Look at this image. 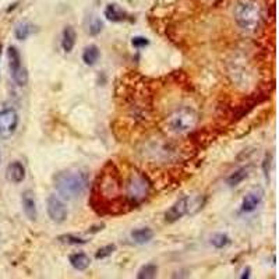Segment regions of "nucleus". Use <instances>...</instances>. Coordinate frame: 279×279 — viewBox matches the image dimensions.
Wrapping results in <instances>:
<instances>
[{"label": "nucleus", "instance_id": "1", "mask_svg": "<svg viewBox=\"0 0 279 279\" xmlns=\"http://www.w3.org/2000/svg\"><path fill=\"white\" fill-rule=\"evenodd\" d=\"M53 184L63 199H80L89 189V175L82 169L62 170L55 176Z\"/></svg>", "mask_w": 279, "mask_h": 279}, {"label": "nucleus", "instance_id": "2", "mask_svg": "<svg viewBox=\"0 0 279 279\" xmlns=\"http://www.w3.org/2000/svg\"><path fill=\"white\" fill-rule=\"evenodd\" d=\"M235 20L246 32H254L260 25L261 10L254 0H239L235 7Z\"/></svg>", "mask_w": 279, "mask_h": 279}, {"label": "nucleus", "instance_id": "3", "mask_svg": "<svg viewBox=\"0 0 279 279\" xmlns=\"http://www.w3.org/2000/svg\"><path fill=\"white\" fill-rule=\"evenodd\" d=\"M206 204V200L201 196H184L179 199L170 207L169 209L165 212V220L168 223H175L179 219H182L184 215H194Z\"/></svg>", "mask_w": 279, "mask_h": 279}, {"label": "nucleus", "instance_id": "4", "mask_svg": "<svg viewBox=\"0 0 279 279\" xmlns=\"http://www.w3.org/2000/svg\"><path fill=\"white\" fill-rule=\"evenodd\" d=\"M199 113L191 108H179L170 113L166 120L169 132L175 134H187L199 125Z\"/></svg>", "mask_w": 279, "mask_h": 279}, {"label": "nucleus", "instance_id": "5", "mask_svg": "<svg viewBox=\"0 0 279 279\" xmlns=\"http://www.w3.org/2000/svg\"><path fill=\"white\" fill-rule=\"evenodd\" d=\"M151 183L142 173H133L126 184V197L132 206H140L149 194Z\"/></svg>", "mask_w": 279, "mask_h": 279}, {"label": "nucleus", "instance_id": "6", "mask_svg": "<svg viewBox=\"0 0 279 279\" xmlns=\"http://www.w3.org/2000/svg\"><path fill=\"white\" fill-rule=\"evenodd\" d=\"M18 115L14 109H3L0 112V137L10 139L17 130Z\"/></svg>", "mask_w": 279, "mask_h": 279}, {"label": "nucleus", "instance_id": "7", "mask_svg": "<svg viewBox=\"0 0 279 279\" xmlns=\"http://www.w3.org/2000/svg\"><path fill=\"white\" fill-rule=\"evenodd\" d=\"M48 216L55 223H63L67 219V208L58 196H49L46 201Z\"/></svg>", "mask_w": 279, "mask_h": 279}, {"label": "nucleus", "instance_id": "8", "mask_svg": "<svg viewBox=\"0 0 279 279\" xmlns=\"http://www.w3.org/2000/svg\"><path fill=\"white\" fill-rule=\"evenodd\" d=\"M263 199H264V190L261 187H254L243 199L242 206H240V212L250 213L253 212V211H256L257 207L261 204Z\"/></svg>", "mask_w": 279, "mask_h": 279}, {"label": "nucleus", "instance_id": "9", "mask_svg": "<svg viewBox=\"0 0 279 279\" xmlns=\"http://www.w3.org/2000/svg\"><path fill=\"white\" fill-rule=\"evenodd\" d=\"M22 209L25 216L32 222H35L38 218V209H37V201H35V194L32 190H25L22 193Z\"/></svg>", "mask_w": 279, "mask_h": 279}, {"label": "nucleus", "instance_id": "10", "mask_svg": "<svg viewBox=\"0 0 279 279\" xmlns=\"http://www.w3.org/2000/svg\"><path fill=\"white\" fill-rule=\"evenodd\" d=\"M6 179L14 184L24 182V179H25V168H24L21 162L14 161L8 165L7 169H6Z\"/></svg>", "mask_w": 279, "mask_h": 279}, {"label": "nucleus", "instance_id": "11", "mask_svg": "<svg viewBox=\"0 0 279 279\" xmlns=\"http://www.w3.org/2000/svg\"><path fill=\"white\" fill-rule=\"evenodd\" d=\"M7 60H8V69H10L11 77L22 73V70H25V69L22 67L21 55H20V52L17 51L15 46H10L7 49Z\"/></svg>", "mask_w": 279, "mask_h": 279}, {"label": "nucleus", "instance_id": "12", "mask_svg": "<svg viewBox=\"0 0 279 279\" xmlns=\"http://www.w3.org/2000/svg\"><path fill=\"white\" fill-rule=\"evenodd\" d=\"M69 261L77 271H85L91 265V258L85 254V253H74L69 257Z\"/></svg>", "mask_w": 279, "mask_h": 279}, {"label": "nucleus", "instance_id": "13", "mask_svg": "<svg viewBox=\"0 0 279 279\" xmlns=\"http://www.w3.org/2000/svg\"><path fill=\"white\" fill-rule=\"evenodd\" d=\"M105 17L112 22H122L127 18V14L118 4H108L105 8Z\"/></svg>", "mask_w": 279, "mask_h": 279}, {"label": "nucleus", "instance_id": "14", "mask_svg": "<svg viewBox=\"0 0 279 279\" xmlns=\"http://www.w3.org/2000/svg\"><path fill=\"white\" fill-rule=\"evenodd\" d=\"M101 58V51L96 45H89L82 52V62L87 66H94Z\"/></svg>", "mask_w": 279, "mask_h": 279}, {"label": "nucleus", "instance_id": "15", "mask_svg": "<svg viewBox=\"0 0 279 279\" xmlns=\"http://www.w3.org/2000/svg\"><path fill=\"white\" fill-rule=\"evenodd\" d=\"M75 31L73 27H66L63 30V37H62V48L66 53H70L73 51V48L75 46Z\"/></svg>", "mask_w": 279, "mask_h": 279}, {"label": "nucleus", "instance_id": "16", "mask_svg": "<svg viewBox=\"0 0 279 279\" xmlns=\"http://www.w3.org/2000/svg\"><path fill=\"white\" fill-rule=\"evenodd\" d=\"M132 237L137 244H145V243H149L154 239V232H152V229L149 228L136 229L132 232Z\"/></svg>", "mask_w": 279, "mask_h": 279}, {"label": "nucleus", "instance_id": "17", "mask_svg": "<svg viewBox=\"0 0 279 279\" xmlns=\"http://www.w3.org/2000/svg\"><path fill=\"white\" fill-rule=\"evenodd\" d=\"M247 177H249V168H240L226 179V183H228L229 187H236V186L242 183L243 180H246Z\"/></svg>", "mask_w": 279, "mask_h": 279}, {"label": "nucleus", "instance_id": "18", "mask_svg": "<svg viewBox=\"0 0 279 279\" xmlns=\"http://www.w3.org/2000/svg\"><path fill=\"white\" fill-rule=\"evenodd\" d=\"M34 25L30 22H20L14 30V35L18 41H25L30 37L31 34H34Z\"/></svg>", "mask_w": 279, "mask_h": 279}, {"label": "nucleus", "instance_id": "19", "mask_svg": "<svg viewBox=\"0 0 279 279\" xmlns=\"http://www.w3.org/2000/svg\"><path fill=\"white\" fill-rule=\"evenodd\" d=\"M156 275H158V267L155 264H152V263H149V264L142 265V267L140 268L139 274H137V278L154 279L156 278Z\"/></svg>", "mask_w": 279, "mask_h": 279}, {"label": "nucleus", "instance_id": "20", "mask_svg": "<svg viewBox=\"0 0 279 279\" xmlns=\"http://www.w3.org/2000/svg\"><path fill=\"white\" fill-rule=\"evenodd\" d=\"M59 242L66 243V244H71V246H78V244H85V243H88V240H87V239H81L78 236L74 235H63L59 236Z\"/></svg>", "mask_w": 279, "mask_h": 279}, {"label": "nucleus", "instance_id": "21", "mask_svg": "<svg viewBox=\"0 0 279 279\" xmlns=\"http://www.w3.org/2000/svg\"><path fill=\"white\" fill-rule=\"evenodd\" d=\"M229 243H230V239L226 235H223V233H216L211 239V244L216 249H223V247L228 246Z\"/></svg>", "mask_w": 279, "mask_h": 279}, {"label": "nucleus", "instance_id": "22", "mask_svg": "<svg viewBox=\"0 0 279 279\" xmlns=\"http://www.w3.org/2000/svg\"><path fill=\"white\" fill-rule=\"evenodd\" d=\"M115 251H116V244H108V246H103V247H101V249L95 253V258L96 260H103V258L112 256Z\"/></svg>", "mask_w": 279, "mask_h": 279}, {"label": "nucleus", "instance_id": "23", "mask_svg": "<svg viewBox=\"0 0 279 279\" xmlns=\"http://www.w3.org/2000/svg\"><path fill=\"white\" fill-rule=\"evenodd\" d=\"M102 27H103V24H102V21L99 20V18H94L92 21H91V24H89V30H88V32H89V35H92V37H95V35H98L101 31H102Z\"/></svg>", "mask_w": 279, "mask_h": 279}, {"label": "nucleus", "instance_id": "24", "mask_svg": "<svg viewBox=\"0 0 279 279\" xmlns=\"http://www.w3.org/2000/svg\"><path fill=\"white\" fill-rule=\"evenodd\" d=\"M132 45L137 49H142V48H145V46L149 45V41L145 37H134L132 39Z\"/></svg>", "mask_w": 279, "mask_h": 279}, {"label": "nucleus", "instance_id": "25", "mask_svg": "<svg viewBox=\"0 0 279 279\" xmlns=\"http://www.w3.org/2000/svg\"><path fill=\"white\" fill-rule=\"evenodd\" d=\"M263 170H264L265 180H270V170H271V155H265L264 162H263Z\"/></svg>", "mask_w": 279, "mask_h": 279}, {"label": "nucleus", "instance_id": "26", "mask_svg": "<svg viewBox=\"0 0 279 279\" xmlns=\"http://www.w3.org/2000/svg\"><path fill=\"white\" fill-rule=\"evenodd\" d=\"M103 228H105V223H99V225H96V226H92V228L89 229L88 233H98V232H101Z\"/></svg>", "mask_w": 279, "mask_h": 279}, {"label": "nucleus", "instance_id": "27", "mask_svg": "<svg viewBox=\"0 0 279 279\" xmlns=\"http://www.w3.org/2000/svg\"><path fill=\"white\" fill-rule=\"evenodd\" d=\"M249 277H250V268H247V270H244V272H243L242 278L244 279V278H249Z\"/></svg>", "mask_w": 279, "mask_h": 279}]
</instances>
